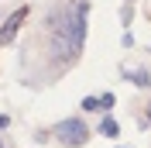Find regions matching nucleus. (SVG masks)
Listing matches in <instances>:
<instances>
[{
	"label": "nucleus",
	"instance_id": "nucleus-3",
	"mask_svg": "<svg viewBox=\"0 0 151 148\" xmlns=\"http://www.w3.org/2000/svg\"><path fill=\"white\" fill-rule=\"evenodd\" d=\"M24 21H28V7H17L7 21H4V28H0V48L14 41V35L21 31V24H24Z\"/></svg>",
	"mask_w": 151,
	"mask_h": 148
},
{
	"label": "nucleus",
	"instance_id": "nucleus-5",
	"mask_svg": "<svg viewBox=\"0 0 151 148\" xmlns=\"http://www.w3.org/2000/svg\"><path fill=\"white\" fill-rule=\"evenodd\" d=\"M117 131H120V128H117V120H113V117H103V120H100V128H96V134H103V138H117Z\"/></svg>",
	"mask_w": 151,
	"mask_h": 148
},
{
	"label": "nucleus",
	"instance_id": "nucleus-1",
	"mask_svg": "<svg viewBox=\"0 0 151 148\" xmlns=\"http://www.w3.org/2000/svg\"><path fill=\"white\" fill-rule=\"evenodd\" d=\"M86 24H89V0H72L48 17V38H52V52L58 59V69H65L79 59L86 45Z\"/></svg>",
	"mask_w": 151,
	"mask_h": 148
},
{
	"label": "nucleus",
	"instance_id": "nucleus-9",
	"mask_svg": "<svg viewBox=\"0 0 151 148\" xmlns=\"http://www.w3.org/2000/svg\"><path fill=\"white\" fill-rule=\"evenodd\" d=\"M148 120H151V103H148Z\"/></svg>",
	"mask_w": 151,
	"mask_h": 148
},
{
	"label": "nucleus",
	"instance_id": "nucleus-6",
	"mask_svg": "<svg viewBox=\"0 0 151 148\" xmlns=\"http://www.w3.org/2000/svg\"><path fill=\"white\" fill-rule=\"evenodd\" d=\"M113 103H117V96H113V93H103V96H100V110L110 114V110H113Z\"/></svg>",
	"mask_w": 151,
	"mask_h": 148
},
{
	"label": "nucleus",
	"instance_id": "nucleus-8",
	"mask_svg": "<svg viewBox=\"0 0 151 148\" xmlns=\"http://www.w3.org/2000/svg\"><path fill=\"white\" fill-rule=\"evenodd\" d=\"M10 128V117H7V114H0V131H7Z\"/></svg>",
	"mask_w": 151,
	"mask_h": 148
},
{
	"label": "nucleus",
	"instance_id": "nucleus-10",
	"mask_svg": "<svg viewBox=\"0 0 151 148\" xmlns=\"http://www.w3.org/2000/svg\"><path fill=\"white\" fill-rule=\"evenodd\" d=\"M0 148H7V145H4V141H0Z\"/></svg>",
	"mask_w": 151,
	"mask_h": 148
},
{
	"label": "nucleus",
	"instance_id": "nucleus-4",
	"mask_svg": "<svg viewBox=\"0 0 151 148\" xmlns=\"http://www.w3.org/2000/svg\"><path fill=\"white\" fill-rule=\"evenodd\" d=\"M124 79H131L134 86L148 90V86H151V69H127V65H124Z\"/></svg>",
	"mask_w": 151,
	"mask_h": 148
},
{
	"label": "nucleus",
	"instance_id": "nucleus-2",
	"mask_svg": "<svg viewBox=\"0 0 151 148\" xmlns=\"http://www.w3.org/2000/svg\"><path fill=\"white\" fill-rule=\"evenodd\" d=\"M52 134H55V138L62 141L65 148H83L86 141H89V134H93V131L86 128L83 117H69V120H58Z\"/></svg>",
	"mask_w": 151,
	"mask_h": 148
},
{
	"label": "nucleus",
	"instance_id": "nucleus-7",
	"mask_svg": "<svg viewBox=\"0 0 151 148\" xmlns=\"http://www.w3.org/2000/svg\"><path fill=\"white\" fill-rule=\"evenodd\" d=\"M83 110L96 114V110H100V96H83Z\"/></svg>",
	"mask_w": 151,
	"mask_h": 148
}]
</instances>
